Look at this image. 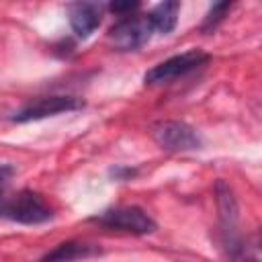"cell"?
I'll return each mask as SVG.
<instances>
[{
    "instance_id": "cell-13",
    "label": "cell",
    "mask_w": 262,
    "mask_h": 262,
    "mask_svg": "<svg viewBox=\"0 0 262 262\" xmlns=\"http://www.w3.org/2000/svg\"><path fill=\"white\" fill-rule=\"evenodd\" d=\"M137 2H115V4H111V10L115 12V14H121V16H129L133 10H137Z\"/></svg>"
},
{
    "instance_id": "cell-11",
    "label": "cell",
    "mask_w": 262,
    "mask_h": 262,
    "mask_svg": "<svg viewBox=\"0 0 262 262\" xmlns=\"http://www.w3.org/2000/svg\"><path fill=\"white\" fill-rule=\"evenodd\" d=\"M231 8V4L229 2H219V4H213L211 6V10L207 12V16H205V23H203V31H213L223 18H225V14H227V10Z\"/></svg>"
},
{
    "instance_id": "cell-3",
    "label": "cell",
    "mask_w": 262,
    "mask_h": 262,
    "mask_svg": "<svg viewBox=\"0 0 262 262\" xmlns=\"http://www.w3.org/2000/svg\"><path fill=\"white\" fill-rule=\"evenodd\" d=\"M149 35H151V25L147 16H139V14L121 16L108 29V41L113 43V47L121 51L139 49L149 39Z\"/></svg>"
},
{
    "instance_id": "cell-9",
    "label": "cell",
    "mask_w": 262,
    "mask_h": 262,
    "mask_svg": "<svg viewBox=\"0 0 262 262\" xmlns=\"http://www.w3.org/2000/svg\"><path fill=\"white\" fill-rule=\"evenodd\" d=\"M96 254H100V250L92 244L63 242V244L55 246L51 252H47L39 262H76V260H86Z\"/></svg>"
},
{
    "instance_id": "cell-5",
    "label": "cell",
    "mask_w": 262,
    "mask_h": 262,
    "mask_svg": "<svg viewBox=\"0 0 262 262\" xmlns=\"http://www.w3.org/2000/svg\"><path fill=\"white\" fill-rule=\"evenodd\" d=\"M151 135L156 143L168 151H190L201 147V137L196 131L182 121H160L154 125Z\"/></svg>"
},
{
    "instance_id": "cell-2",
    "label": "cell",
    "mask_w": 262,
    "mask_h": 262,
    "mask_svg": "<svg viewBox=\"0 0 262 262\" xmlns=\"http://www.w3.org/2000/svg\"><path fill=\"white\" fill-rule=\"evenodd\" d=\"M92 221L111 227V229H121L127 233H135V235H145L156 231V221L139 207H117V209H108L96 217H92Z\"/></svg>"
},
{
    "instance_id": "cell-7",
    "label": "cell",
    "mask_w": 262,
    "mask_h": 262,
    "mask_svg": "<svg viewBox=\"0 0 262 262\" xmlns=\"http://www.w3.org/2000/svg\"><path fill=\"white\" fill-rule=\"evenodd\" d=\"M215 194H217V209H219L221 227H223V242H225L227 252H229L242 242V237L237 233V203H235L231 188L223 180L217 182Z\"/></svg>"
},
{
    "instance_id": "cell-8",
    "label": "cell",
    "mask_w": 262,
    "mask_h": 262,
    "mask_svg": "<svg viewBox=\"0 0 262 262\" xmlns=\"http://www.w3.org/2000/svg\"><path fill=\"white\" fill-rule=\"evenodd\" d=\"M68 16H70L72 31L78 37L86 39L98 29L102 18V6L94 2H76L68 6Z\"/></svg>"
},
{
    "instance_id": "cell-12",
    "label": "cell",
    "mask_w": 262,
    "mask_h": 262,
    "mask_svg": "<svg viewBox=\"0 0 262 262\" xmlns=\"http://www.w3.org/2000/svg\"><path fill=\"white\" fill-rule=\"evenodd\" d=\"M12 174H14V168H12V166H8V164L0 166V213H2L4 203H6V201H4V192H6V188H8V182H10Z\"/></svg>"
},
{
    "instance_id": "cell-4",
    "label": "cell",
    "mask_w": 262,
    "mask_h": 262,
    "mask_svg": "<svg viewBox=\"0 0 262 262\" xmlns=\"http://www.w3.org/2000/svg\"><path fill=\"white\" fill-rule=\"evenodd\" d=\"M207 59H209V55L203 53L201 49H188L184 53H178V55L154 66L149 72H145L143 80H145V84H164V82H170L178 76H184V74L196 70Z\"/></svg>"
},
{
    "instance_id": "cell-1",
    "label": "cell",
    "mask_w": 262,
    "mask_h": 262,
    "mask_svg": "<svg viewBox=\"0 0 262 262\" xmlns=\"http://www.w3.org/2000/svg\"><path fill=\"white\" fill-rule=\"evenodd\" d=\"M2 213L16 221V223H25V225H37V223H45L53 217L51 207L47 205V201L33 190H20L18 194H14L10 201L4 203Z\"/></svg>"
},
{
    "instance_id": "cell-10",
    "label": "cell",
    "mask_w": 262,
    "mask_h": 262,
    "mask_svg": "<svg viewBox=\"0 0 262 262\" xmlns=\"http://www.w3.org/2000/svg\"><path fill=\"white\" fill-rule=\"evenodd\" d=\"M178 10H180V2H160L151 8V12L147 14V20L151 25V31H158L162 35L170 33L176 27L178 20Z\"/></svg>"
},
{
    "instance_id": "cell-6",
    "label": "cell",
    "mask_w": 262,
    "mask_h": 262,
    "mask_svg": "<svg viewBox=\"0 0 262 262\" xmlns=\"http://www.w3.org/2000/svg\"><path fill=\"white\" fill-rule=\"evenodd\" d=\"M82 106H84V100H80L76 96H43V98L31 100L20 111H16L12 115V121H16V123L39 121V119L53 117V115L68 113V111H76Z\"/></svg>"
}]
</instances>
